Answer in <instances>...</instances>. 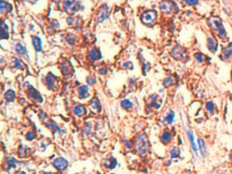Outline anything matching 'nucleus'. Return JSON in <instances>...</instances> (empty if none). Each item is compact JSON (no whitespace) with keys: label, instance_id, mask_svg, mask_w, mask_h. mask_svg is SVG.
Wrapping results in <instances>:
<instances>
[{"label":"nucleus","instance_id":"obj_1","mask_svg":"<svg viewBox=\"0 0 232 174\" xmlns=\"http://www.w3.org/2000/svg\"><path fill=\"white\" fill-rule=\"evenodd\" d=\"M208 23L211 27V29H213L217 32V36L219 38L224 39L227 38V32L223 25L222 20L219 17H210L208 19Z\"/></svg>","mask_w":232,"mask_h":174},{"label":"nucleus","instance_id":"obj_2","mask_svg":"<svg viewBox=\"0 0 232 174\" xmlns=\"http://www.w3.org/2000/svg\"><path fill=\"white\" fill-rule=\"evenodd\" d=\"M63 6L67 13L74 14L83 9L82 3L79 0H64Z\"/></svg>","mask_w":232,"mask_h":174},{"label":"nucleus","instance_id":"obj_3","mask_svg":"<svg viewBox=\"0 0 232 174\" xmlns=\"http://www.w3.org/2000/svg\"><path fill=\"white\" fill-rule=\"evenodd\" d=\"M135 146H136V149L137 151V152L140 155H144L147 152L148 143H147V139H146L144 135L140 134V135L137 136L136 142H135Z\"/></svg>","mask_w":232,"mask_h":174},{"label":"nucleus","instance_id":"obj_4","mask_svg":"<svg viewBox=\"0 0 232 174\" xmlns=\"http://www.w3.org/2000/svg\"><path fill=\"white\" fill-rule=\"evenodd\" d=\"M158 17V13L156 11H144L141 16V21L144 25H152Z\"/></svg>","mask_w":232,"mask_h":174},{"label":"nucleus","instance_id":"obj_5","mask_svg":"<svg viewBox=\"0 0 232 174\" xmlns=\"http://www.w3.org/2000/svg\"><path fill=\"white\" fill-rule=\"evenodd\" d=\"M170 54H171V56H172L176 60H182V59L185 58L186 50H184L182 46L176 45V46H175L174 48L172 49Z\"/></svg>","mask_w":232,"mask_h":174},{"label":"nucleus","instance_id":"obj_6","mask_svg":"<svg viewBox=\"0 0 232 174\" xmlns=\"http://www.w3.org/2000/svg\"><path fill=\"white\" fill-rule=\"evenodd\" d=\"M159 9L166 14H170L174 11L175 5L170 1H163L159 5Z\"/></svg>","mask_w":232,"mask_h":174},{"label":"nucleus","instance_id":"obj_7","mask_svg":"<svg viewBox=\"0 0 232 174\" xmlns=\"http://www.w3.org/2000/svg\"><path fill=\"white\" fill-rule=\"evenodd\" d=\"M220 58L223 61H230L232 58V43H230L228 46L223 48L222 52L220 54Z\"/></svg>","mask_w":232,"mask_h":174},{"label":"nucleus","instance_id":"obj_8","mask_svg":"<svg viewBox=\"0 0 232 174\" xmlns=\"http://www.w3.org/2000/svg\"><path fill=\"white\" fill-rule=\"evenodd\" d=\"M108 13H109V7L107 5H102V7L99 9L98 15H97V21L98 23L104 22L108 17Z\"/></svg>","mask_w":232,"mask_h":174},{"label":"nucleus","instance_id":"obj_9","mask_svg":"<svg viewBox=\"0 0 232 174\" xmlns=\"http://www.w3.org/2000/svg\"><path fill=\"white\" fill-rule=\"evenodd\" d=\"M52 164H53V166L56 169H58V171H62V170H65L68 166V161L63 157H58L53 161Z\"/></svg>","mask_w":232,"mask_h":174},{"label":"nucleus","instance_id":"obj_10","mask_svg":"<svg viewBox=\"0 0 232 174\" xmlns=\"http://www.w3.org/2000/svg\"><path fill=\"white\" fill-rule=\"evenodd\" d=\"M207 47L209 50L212 53H215L218 49V43L215 41L212 38H207Z\"/></svg>","mask_w":232,"mask_h":174},{"label":"nucleus","instance_id":"obj_11","mask_svg":"<svg viewBox=\"0 0 232 174\" xmlns=\"http://www.w3.org/2000/svg\"><path fill=\"white\" fill-rule=\"evenodd\" d=\"M187 135H188V139H189V140H190V143H191V147H192V150H193V151L196 153V155L197 156V155H198V149H197V145H196V143H195V137H194V134H193V133L191 132L190 129H188V130H187Z\"/></svg>","mask_w":232,"mask_h":174},{"label":"nucleus","instance_id":"obj_12","mask_svg":"<svg viewBox=\"0 0 232 174\" xmlns=\"http://www.w3.org/2000/svg\"><path fill=\"white\" fill-rule=\"evenodd\" d=\"M88 58L91 61H98L101 58V53L96 48H92L88 52Z\"/></svg>","mask_w":232,"mask_h":174},{"label":"nucleus","instance_id":"obj_13","mask_svg":"<svg viewBox=\"0 0 232 174\" xmlns=\"http://www.w3.org/2000/svg\"><path fill=\"white\" fill-rule=\"evenodd\" d=\"M27 95H28V97H29L30 99H33L34 101H37V102H42V101H43V98L40 96V94L36 91V90H34L33 88H32L30 91H28V94H27Z\"/></svg>","mask_w":232,"mask_h":174},{"label":"nucleus","instance_id":"obj_14","mask_svg":"<svg viewBox=\"0 0 232 174\" xmlns=\"http://www.w3.org/2000/svg\"><path fill=\"white\" fill-rule=\"evenodd\" d=\"M171 138H172V134L170 133V132H169L168 130H164L162 133V134H161V141L164 145L169 144L170 142V140H171Z\"/></svg>","mask_w":232,"mask_h":174},{"label":"nucleus","instance_id":"obj_15","mask_svg":"<svg viewBox=\"0 0 232 174\" xmlns=\"http://www.w3.org/2000/svg\"><path fill=\"white\" fill-rule=\"evenodd\" d=\"M197 145H198V150L200 153L202 154L203 157H205L206 153H207V150H206V145H205L204 140L203 139L199 138L197 139Z\"/></svg>","mask_w":232,"mask_h":174},{"label":"nucleus","instance_id":"obj_16","mask_svg":"<svg viewBox=\"0 0 232 174\" xmlns=\"http://www.w3.org/2000/svg\"><path fill=\"white\" fill-rule=\"evenodd\" d=\"M44 82L46 84V86L50 89H53V87L55 86V80L52 78V75L51 74L47 75L46 77H44Z\"/></svg>","mask_w":232,"mask_h":174},{"label":"nucleus","instance_id":"obj_17","mask_svg":"<svg viewBox=\"0 0 232 174\" xmlns=\"http://www.w3.org/2000/svg\"><path fill=\"white\" fill-rule=\"evenodd\" d=\"M15 50L17 52V54L21 55V56H25L27 54V50H26V48L25 47V45L21 43H17L15 46Z\"/></svg>","mask_w":232,"mask_h":174},{"label":"nucleus","instance_id":"obj_18","mask_svg":"<svg viewBox=\"0 0 232 174\" xmlns=\"http://www.w3.org/2000/svg\"><path fill=\"white\" fill-rule=\"evenodd\" d=\"M1 38L3 39H8L9 35H8V27L7 25L5 24L4 21H2V25H1Z\"/></svg>","mask_w":232,"mask_h":174},{"label":"nucleus","instance_id":"obj_19","mask_svg":"<svg viewBox=\"0 0 232 174\" xmlns=\"http://www.w3.org/2000/svg\"><path fill=\"white\" fill-rule=\"evenodd\" d=\"M32 44H33L34 48L38 52L42 50V41L38 37H33L32 38Z\"/></svg>","mask_w":232,"mask_h":174},{"label":"nucleus","instance_id":"obj_20","mask_svg":"<svg viewBox=\"0 0 232 174\" xmlns=\"http://www.w3.org/2000/svg\"><path fill=\"white\" fill-rule=\"evenodd\" d=\"M205 110L209 112V114H210L211 116H213L215 114V104L212 101H209L205 104Z\"/></svg>","mask_w":232,"mask_h":174},{"label":"nucleus","instance_id":"obj_21","mask_svg":"<svg viewBox=\"0 0 232 174\" xmlns=\"http://www.w3.org/2000/svg\"><path fill=\"white\" fill-rule=\"evenodd\" d=\"M91 107L93 111H97V112H100L101 111V105H100L99 101L98 99H93L91 102Z\"/></svg>","mask_w":232,"mask_h":174},{"label":"nucleus","instance_id":"obj_22","mask_svg":"<svg viewBox=\"0 0 232 174\" xmlns=\"http://www.w3.org/2000/svg\"><path fill=\"white\" fill-rule=\"evenodd\" d=\"M174 118H175V112L173 111H170L169 113H167L166 114L165 118H164V122L167 124H170L173 123V121H174Z\"/></svg>","mask_w":232,"mask_h":174},{"label":"nucleus","instance_id":"obj_23","mask_svg":"<svg viewBox=\"0 0 232 174\" xmlns=\"http://www.w3.org/2000/svg\"><path fill=\"white\" fill-rule=\"evenodd\" d=\"M75 115L77 116H83L86 113V109L83 105H77L73 110Z\"/></svg>","mask_w":232,"mask_h":174},{"label":"nucleus","instance_id":"obj_24","mask_svg":"<svg viewBox=\"0 0 232 174\" xmlns=\"http://www.w3.org/2000/svg\"><path fill=\"white\" fill-rule=\"evenodd\" d=\"M15 97H16V95H15V91H13L12 90H9L5 92V100L9 102V103H11V102H13L14 100H15Z\"/></svg>","mask_w":232,"mask_h":174},{"label":"nucleus","instance_id":"obj_25","mask_svg":"<svg viewBox=\"0 0 232 174\" xmlns=\"http://www.w3.org/2000/svg\"><path fill=\"white\" fill-rule=\"evenodd\" d=\"M0 10H1V13L4 14L5 12H7V11H9V10L10 11L11 10V5L7 2L2 0L0 2Z\"/></svg>","mask_w":232,"mask_h":174},{"label":"nucleus","instance_id":"obj_26","mask_svg":"<svg viewBox=\"0 0 232 174\" xmlns=\"http://www.w3.org/2000/svg\"><path fill=\"white\" fill-rule=\"evenodd\" d=\"M89 91V88L86 85H83L78 88V97L80 99H83L85 97H87V93Z\"/></svg>","mask_w":232,"mask_h":174},{"label":"nucleus","instance_id":"obj_27","mask_svg":"<svg viewBox=\"0 0 232 174\" xmlns=\"http://www.w3.org/2000/svg\"><path fill=\"white\" fill-rule=\"evenodd\" d=\"M104 165H105V166H106L107 168L113 169V168L116 166V159H114V158H108V159L105 160Z\"/></svg>","mask_w":232,"mask_h":174},{"label":"nucleus","instance_id":"obj_28","mask_svg":"<svg viewBox=\"0 0 232 174\" xmlns=\"http://www.w3.org/2000/svg\"><path fill=\"white\" fill-rule=\"evenodd\" d=\"M180 154H181V151L178 147H173L170 151L171 158H177V157H180Z\"/></svg>","mask_w":232,"mask_h":174},{"label":"nucleus","instance_id":"obj_29","mask_svg":"<svg viewBox=\"0 0 232 174\" xmlns=\"http://www.w3.org/2000/svg\"><path fill=\"white\" fill-rule=\"evenodd\" d=\"M121 106L124 108V109H126V110H130L133 107V104L128 99H124L122 102H121Z\"/></svg>","mask_w":232,"mask_h":174},{"label":"nucleus","instance_id":"obj_30","mask_svg":"<svg viewBox=\"0 0 232 174\" xmlns=\"http://www.w3.org/2000/svg\"><path fill=\"white\" fill-rule=\"evenodd\" d=\"M13 64H14V66L17 67V68H19V69H23V67L25 66L24 63L17 58H13Z\"/></svg>","mask_w":232,"mask_h":174},{"label":"nucleus","instance_id":"obj_31","mask_svg":"<svg viewBox=\"0 0 232 174\" xmlns=\"http://www.w3.org/2000/svg\"><path fill=\"white\" fill-rule=\"evenodd\" d=\"M194 58H196V60L198 62L199 64H202V63H203V61H204V56H203L201 52H197V53H195Z\"/></svg>","mask_w":232,"mask_h":174},{"label":"nucleus","instance_id":"obj_32","mask_svg":"<svg viewBox=\"0 0 232 174\" xmlns=\"http://www.w3.org/2000/svg\"><path fill=\"white\" fill-rule=\"evenodd\" d=\"M174 78H173L171 76H170V77H168L167 78L164 79V86H170V85L174 84Z\"/></svg>","mask_w":232,"mask_h":174},{"label":"nucleus","instance_id":"obj_33","mask_svg":"<svg viewBox=\"0 0 232 174\" xmlns=\"http://www.w3.org/2000/svg\"><path fill=\"white\" fill-rule=\"evenodd\" d=\"M70 70H71V66L68 63H64L62 66V72H64L65 74H69L70 73Z\"/></svg>","mask_w":232,"mask_h":174},{"label":"nucleus","instance_id":"obj_34","mask_svg":"<svg viewBox=\"0 0 232 174\" xmlns=\"http://www.w3.org/2000/svg\"><path fill=\"white\" fill-rule=\"evenodd\" d=\"M46 125L50 128V129H53V130H57L58 132H60V128L58 126V124L56 123H54L53 121H50L49 123H46Z\"/></svg>","mask_w":232,"mask_h":174},{"label":"nucleus","instance_id":"obj_35","mask_svg":"<svg viewBox=\"0 0 232 174\" xmlns=\"http://www.w3.org/2000/svg\"><path fill=\"white\" fill-rule=\"evenodd\" d=\"M182 1L188 5H196L198 4L199 0H182Z\"/></svg>","mask_w":232,"mask_h":174},{"label":"nucleus","instance_id":"obj_36","mask_svg":"<svg viewBox=\"0 0 232 174\" xmlns=\"http://www.w3.org/2000/svg\"><path fill=\"white\" fill-rule=\"evenodd\" d=\"M20 149L22 150V152H18V155L20 156L21 157H25L28 156V150L27 148H25V149H23V146L22 147H20Z\"/></svg>","mask_w":232,"mask_h":174},{"label":"nucleus","instance_id":"obj_37","mask_svg":"<svg viewBox=\"0 0 232 174\" xmlns=\"http://www.w3.org/2000/svg\"><path fill=\"white\" fill-rule=\"evenodd\" d=\"M35 133L33 132H30V133H28L26 134V139L27 140H32L35 139Z\"/></svg>","mask_w":232,"mask_h":174},{"label":"nucleus","instance_id":"obj_38","mask_svg":"<svg viewBox=\"0 0 232 174\" xmlns=\"http://www.w3.org/2000/svg\"><path fill=\"white\" fill-rule=\"evenodd\" d=\"M132 66V64L131 62H126V63L124 64V67H125V69H131Z\"/></svg>","mask_w":232,"mask_h":174},{"label":"nucleus","instance_id":"obj_39","mask_svg":"<svg viewBox=\"0 0 232 174\" xmlns=\"http://www.w3.org/2000/svg\"><path fill=\"white\" fill-rule=\"evenodd\" d=\"M28 2H30V3H32V4H35L36 2H38V0H27Z\"/></svg>","mask_w":232,"mask_h":174},{"label":"nucleus","instance_id":"obj_40","mask_svg":"<svg viewBox=\"0 0 232 174\" xmlns=\"http://www.w3.org/2000/svg\"><path fill=\"white\" fill-rule=\"evenodd\" d=\"M230 160H232V150L231 151H230Z\"/></svg>","mask_w":232,"mask_h":174},{"label":"nucleus","instance_id":"obj_41","mask_svg":"<svg viewBox=\"0 0 232 174\" xmlns=\"http://www.w3.org/2000/svg\"><path fill=\"white\" fill-rule=\"evenodd\" d=\"M19 174H25V172H21V173H19Z\"/></svg>","mask_w":232,"mask_h":174},{"label":"nucleus","instance_id":"obj_42","mask_svg":"<svg viewBox=\"0 0 232 174\" xmlns=\"http://www.w3.org/2000/svg\"><path fill=\"white\" fill-rule=\"evenodd\" d=\"M231 76H232V72H231Z\"/></svg>","mask_w":232,"mask_h":174}]
</instances>
